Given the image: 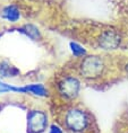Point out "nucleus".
I'll return each mask as SVG.
<instances>
[{
  "mask_svg": "<svg viewBox=\"0 0 128 133\" xmlns=\"http://www.w3.org/2000/svg\"><path fill=\"white\" fill-rule=\"evenodd\" d=\"M1 17L9 23H17L21 19V11L14 5H9L2 9Z\"/></svg>",
  "mask_w": 128,
  "mask_h": 133,
  "instance_id": "obj_7",
  "label": "nucleus"
},
{
  "mask_svg": "<svg viewBox=\"0 0 128 133\" xmlns=\"http://www.w3.org/2000/svg\"><path fill=\"white\" fill-rule=\"evenodd\" d=\"M19 94H31L33 96H36V97H46L49 91L42 84H30L21 86Z\"/></svg>",
  "mask_w": 128,
  "mask_h": 133,
  "instance_id": "obj_6",
  "label": "nucleus"
},
{
  "mask_svg": "<svg viewBox=\"0 0 128 133\" xmlns=\"http://www.w3.org/2000/svg\"><path fill=\"white\" fill-rule=\"evenodd\" d=\"M106 70V62L102 56L92 54L84 56L79 64V74L85 79H97Z\"/></svg>",
  "mask_w": 128,
  "mask_h": 133,
  "instance_id": "obj_1",
  "label": "nucleus"
},
{
  "mask_svg": "<svg viewBox=\"0 0 128 133\" xmlns=\"http://www.w3.org/2000/svg\"><path fill=\"white\" fill-rule=\"evenodd\" d=\"M97 45L104 51H114L121 44V35L116 29H104L97 37Z\"/></svg>",
  "mask_w": 128,
  "mask_h": 133,
  "instance_id": "obj_5",
  "label": "nucleus"
},
{
  "mask_svg": "<svg viewBox=\"0 0 128 133\" xmlns=\"http://www.w3.org/2000/svg\"><path fill=\"white\" fill-rule=\"evenodd\" d=\"M48 128V114L41 109H32L27 114V132L44 133Z\"/></svg>",
  "mask_w": 128,
  "mask_h": 133,
  "instance_id": "obj_4",
  "label": "nucleus"
},
{
  "mask_svg": "<svg viewBox=\"0 0 128 133\" xmlns=\"http://www.w3.org/2000/svg\"><path fill=\"white\" fill-rule=\"evenodd\" d=\"M80 91V81L76 77H65L58 82V94L66 101H74Z\"/></svg>",
  "mask_w": 128,
  "mask_h": 133,
  "instance_id": "obj_3",
  "label": "nucleus"
},
{
  "mask_svg": "<svg viewBox=\"0 0 128 133\" xmlns=\"http://www.w3.org/2000/svg\"><path fill=\"white\" fill-rule=\"evenodd\" d=\"M69 49H70L72 54L74 56H76V58H82V56L84 58V56L87 55L86 49L77 42H70L69 43Z\"/></svg>",
  "mask_w": 128,
  "mask_h": 133,
  "instance_id": "obj_10",
  "label": "nucleus"
},
{
  "mask_svg": "<svg viewBox=\"0 0 128 133\" xmlns=\"http://www.w3.org/2000/svg\"><path fill=\"white\" fill-rule=\"evenodd\" d=\"M65 125L74 133H82L89 126V116L84 109L72 107L65 114Z\"/></svg>",
  "mask_w": 128,
  "mask_h": 133,
  "instance_id": "obj_2",
  "label": "nucleus"
},
{
  "mask_svg": "<svg viewBox=\"0 0 128 133\" xmlns=\"http://www.w3.org/2000/svg\"><path fill=\"white\" fill-rule=\"evenodd\" d=\"M0 111H1V105H0Z\"/></svg>",
  "mask_w": 128,
  "mask_h": 133,
  "instance_id": "obj_12",
  "label": "nucleus"
},
{
  "mask_svg": "<svg viewBox=\"0 0 128 133\" xmlns=\"http://www.w3.org/2000/svg\"><path fill=\"white\" fill-rule=\"evenodd\" d=\"M19 74V70L6 62L0 63V78H10Z\"/></svg>",
  "mask_w": 128,
  "mask_h": 133,
  "instance_id": "obj_9",
  "label": "nucleus"
},
{
  "mask_svg": "<svg viewBox=\"0 0 128 133\" xmlns=\"http://www.w3.org/2000/svg\"><path fill=\"white\" fill-rule=\"evenodd\" d=\"M49 133H63V130L61 126H59L58 124L52 123V124L49 126Z\"/></svg>",
  "mask_w": 128,
  "mask_h": 133,
  "instance_id": "obj_11",
  "label": "nucleus"
},
{
  "mask_svg": "<svg viewBox=\"0 0 128 133\" xmlns=\"http://www.w3.org/2000/svg\"><path fill=\"white\" fill-rule=\"evenodd\" d=\"M21 33H23L24 35H26L27 37H30L33 41H38L41 38V32L40 29L33 24H26L23 27L19 28Z\"/></svg>",
  "mask_w": 128,
  "mask_h": 133,
  "instance_id": "obj_8",
  "label": "nucleus"
}]
</instances>
